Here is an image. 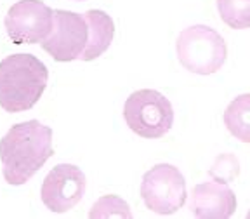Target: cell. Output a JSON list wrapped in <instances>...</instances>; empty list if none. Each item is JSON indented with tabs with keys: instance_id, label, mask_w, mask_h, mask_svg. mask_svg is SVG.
Segmentation results:
<instances>
[{
	"instance_id": "obj_1",
	"label": "cell",
	"mask_w": 250,
	"mask_h": 219,
	"mask_svg": "<svg viewBox=\"0 0 250 219\" xmlns=\"http://www.w3.org/2000/svg\"><path fill=\"white\" fill-rule=\"evenodd\" d=\"M52 155V129L39 120L12 125L0 139L4 177L12 186L24 184L35 176Z\"/></svg>"
},
{
	"instance_id": "obj_2",
	"label": "cell",
	"mask_w": 250,
	"mask_h": 219,
	"mask_svg": "<svg viewBox=\"0 0 250 219\" xmlns=\"http://www.w3.org/2000/svg\"><path fill=\"white\" fill-rule=\"evenodd\" d=\"M47 66L33 54H11L0 61V106L9 113L33 108L47 87Z\"/></svg>"
},
{
	"instance_id": "obj_3",
	"label": "cell",
	"mask_w": 250,
	"mask_h": 219,
	"mask_svg": "<svg viewBox=\"0 0 250 219\" xmlns=\"http://www.w3.org/2000/svg\"><path fill=\"white\" fill-rule=\"evenodd\" d=\"M176 51L181 65L196 75L215 73L224 66L228 58L224 39L205 24H193L181 31Z\"/></svg>"
},
{
	"instance_id": "obj_4",
	"label": "cell",
	"mask_w": 250,
	"mask_h": 219,
	"mask_svg": "<svg viewBox=\"0 0 250 219\" xmlns=\"http://www.w3.org/2000/svg\"><path fill=\"white\" fill-rule=\"evenodd\" d=\"M124 118L129 129L137 136L156 139L172 129L174 108L158 90L141 89L127 98L124 105Z\"/></svg>"
},
{
	"instance_id": "obj_5",
	"label": "cell",
	"mask_w": 250,
	"mask_h": 219,
	"mask_svg": "<svg viewBox=\"0 0 250 219\" xmlns=\"http://www.w3.org/2000/svg\"><path fill=\"white\" fill-rule=\"evenodd\" d=\"M186 181L183 172L170 164L151 167L141 183V198L149 211L167 216L177 212L186 202Z\"/></svg>"
},
{
	"instance_id": "obj_6",
	"label": "cell",
	"mask_w": 250,
	"mask_h": 219,
	"mask_svg": "<svg viewBox=\"0 0 250 219\" xmlns=\"http://www.w3.org/2000/svg\"><path fill=\"white\" fill-rule=\"evenodd\" d=\"M54 11L42 0H20L5 16V30L14 44H42L52 31Z\"/></svg>"
},
{
	"instance_id": "obj_7",
	"label": "cell",
	"mask_w": 250,
	"mask_h": 219,
	"mask_svg": "<svg viewBox=\"0 0 250 219\" xmlns=\"http://www.w3.org/2000/svg\"><path fill=\"white\" fill-rule=\"evenodd\" d=\"M89 39V26L83 14L71 11H54L52 31L42 42V49L56 61L68 63L80 58Z\"/></svg>"
},
{
	"instance_id": "obj_8",
	"label": "cell",
	"mask_w": 250,
	"mask_h": 219,
	"mask_svg": "<svg viewBox=\"0 0 250 219\" xmlns=\"http://www.w3.org/2000/svg\"><path fill=\"white\" fill-rule=\"evenodd\" d=\"M87 188V179L77 165L59 164L51 169L40 190L42 202L49 211L68 212L82 200Z\"/></svg>"
},
{
	"instance_id": "obj_9",
	"label": "cell",
	"mask_w": 250,
	"mask_h": 219,
	"mask_svg": "<svg viewBox=\"0 0 250 219\" xmlns=\"http://www.w3.org/2000/svg\"><path fill=\"white\" fill-rule=\"evenodd\" d=\"M189 209L200 219H228L236 211V197L224 181H207L193 188Z\"/></svg>"
},
{
	"instance_id": "obj_10",
	"label": "cell",
	"mask_w": 250,
	"mask_h": 219,
	"mask_svg": "<svg viewBox=\"0 0 250 219\" xmlns=\"http://www.w3.org/2000/svg\"><path fill=\"white\" fill-rule=\"evenodd\" d=\"M83 18H85L87 26H89V39H87L85 49L78 59L92 61V59L104 54L108 51V47L111 45L115 37V24L113 20L104 11H98V9L87 11Z\"/></svg>"
},
{
	"instance_id": "obj_11",
	"label": "cell",
	"mask_w": 250,
	"mask_h": 219,
	"mask_svg": "<svg viewBox=\"0 0 250 219\" xmlns=\"http://www.w3.org/2000/svg\"><path fill=\"white\" fill-rule=\"evenodd\" d=\"M249 94H242L231 101L224 111V124L234 137L249 143Z\"/></svg>"
},
{
	"instance_id": "obj_12",
	"label": "cell",
	"mask_w": 250,
	"mask_h": 219,
	"mask_svg": "<svg viewBox=\"0 0 250 219\" xmlns=\"http://www.w3.org/2000/svg\"><path fill=\"white\" fill-rule=\"evenodd\" d=\"M221 20L234 30H245L250 24V0H217Z\"/></svg>"
},
{
	"instance_id": "obj_13",
	"label": "cell",
	"mask_w": 250,
	"mask_h": 219,
	"mask_svg": "<svg viewBox=\"0 0 250 219\" xmlns=\"http://www.w3.org/2000/svg\"><path fill=\"white\" fill-rule=\"evenodd\" d=\"M90 219H111V218H120V219H132V212H130L129 203L122 200L117 195H106L101 197L98 202L94 203L92 209L89 212Z\"/></svg>"
}]
</instances>
